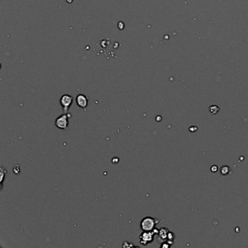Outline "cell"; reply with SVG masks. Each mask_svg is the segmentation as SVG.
<instances>
[{"label": "cell", "mask_w": 248, "mask_h": 248, "mask_svg": "<svg viewBox=\"0 0 248 248\" xmlns=\"http://www.w3.org/2000/svg\"><path fill=\"white\" fill-rule=\"evenodd\" d=\"M170 244L169 243V242H168V241H167V242H163L162 244H161V247H163V248H164V247H170Z\"/></svg>", "instance_id": "7c38bea8"}, {"label": "cell", "mask_w": 248, "mask_h": 248, "mask_svg": "<svg viewBox=\"0 0 248 248\" xmlns=\"http://www.w3.org/2000/svg\"><path fill=\"white\" fill-rule=\"evenodd\" d=\"M174 239H175V235H174V234L172 233V232H169V234H168V240L169 241H172V242H173Z\"/></svg>", "instance_id": "8fae6325"}, {"label": "cell", "mask_w": 248, "mask_h": 248, "mask_svg": "<svg viewBox=\"0 0 248 248\" xmlns=\"http://www.w3.org/2000/svg\"><path fill=\"white\" fill-rule=\"evenodd\" d=\"M74 98L71 95L68 94L63 95L60 99V103L63 109V113H68L69 111V109L73 103Z\"/></svg>", "instance_id": "277c9868"}, {"label": "cell", "mask_w": 248, "mask_h": 248, "mask_svg": "<svg viewBox=\"0 0 248 248\" xmlns=\"http://www.w3.org/2000/svg\"><path fill=\"white\" fill-rule=\"evenodd\" d=\"M209 110H210V112L212 114H217L218 112H219L220 109L219 107L217 106H215V105H213V106H211L209 107Z\"/></svg>", "instance_id": "9c48e42d"}, {"label": "cell", "mask_w": 248, "mask_h": 248, "mask_svg": "<svg viewBox=\"0 0 248 248\" xmlns=\"http://www.w3.org/2000/svg\"><path fill=\"white\" fill-rule=\"evenodd\" d=\"M159 233V229H154L153 231H143L140 234L139 239L140 243L142 245L146 246L148 244L153 242L154 239V236Z\"/></svg>", "instance_id": "6da1fadb"}, {"label": "cell", "mask_w": 248, "mask_h": 248, "mask_svg": "<svg viewBox=\"0 0 248 248\" xmlns=\"http://www.w3.org/2000/svg\"><path fill=\"white\" fill-rule=\"evenodd\" d=\"M169 232V230H168L167 228H161L160 229H159L158 234L161 240H165V239H168V236Z\"/></svg>", "instance_id": "8992f818"}, {"label": "cell", "mask_w": 248, "mask_h": 248, "mask_svg": "<svg viewBox=\"0 0 248 248\" xmlns=\"http://www.w3.org/2000/svg\"><path fill=\"white\" fill-rule=\"evenodd\" d=\"M0 172H1V188H2V185H3V182L5 181V179L6 178L7 173H8V171L5 169L4 167H1V170H0Z\"/></svg>", "instance_id": "52a82bcc"}, {"label": "cell", "mask_w": 248, "mask_h": 248, "mask_svg": "<svg viewBox=\"0 0 248 248\" xmlns=\"http://www.w3.org/2000/svg\"><path fill=\"white\" fill-rule=\"evenodd\" d=\"M220 172H221V175H226L230 172V168H229V167L227 166V165H223V166H222L221 168V169H220Z\"/></svg>", "instance_id": "ba28073f"}, {"label": "cell", "mask_w": 248, "mask_h": 248, "mask_svg": "<svg viewBox=\"0 0 248 248\" xmlns=\"http://www.w3.org/2000/svg\"><path fill=\"white\" fill-rule=\"evenodd\" d=\"M218 167L216 166V165H212V166L211 167V168H210V170L212 171V172H216L217 171H218Z\"/></svg>", "instance_id": "4fadbf2b"}, {"label": "cell", "mask_w": 248, "mask_h": 248, "mask_svg": "<svg viewBox=\"0 0 248 248\" xmlns=\"http://www.w3.org/2000/svg\"><path fill=\"white\" fill-rule=\"evenodd\" d=\"M159 223L157 218L147 216L141 220L140 226L143 231H153L156 228V225Z\"/></svg>", "instance_id": "7a4b0ae2"}, {"label": "cell", "mask_w": 248, "mask_h": 248, "mask_svg": "<svg viewBox=\"0 0 248 248\" xmlns=\"http://www.w3.org/2000/svg\"><path fill=\"white\" fill-rule=\"evenodd\" d=\"M71 117V113H63L62 115L58 117L55 121V125L57 128L62 130H67L69 127V119Z\"/></svg>", "instance_id": "3957f363"}, {"label": "cell", "mask_w": 248, "mask_h": 248, "mask_svg": "<svg viewBox=\"0 0 248 248\" xmlns=\"http://www.w3.org/2000/svg\"><path fill=\"white\" fill-rule=\"evenodd\" d=\"M122 247H134V245L131 242H124Z\"/></svg>", "instance_id": "30bf717a"}, {"label": "cell", "mask_w": 248, "mask_h": 248, "mask_svg": "<svg viewBox=\"0 0 248 248\" xmlns=\"http://www.w3.org/2000/svg\"><path fill=\"white\" fill-rule=\"evenodd\" d=\"M76 103L79 108L86 110L88 106V98L83 94H79L76 98Z\"/></svg>", "instance_id": "5b68a950"}]
</instances>
